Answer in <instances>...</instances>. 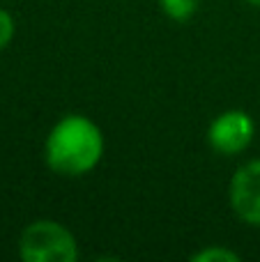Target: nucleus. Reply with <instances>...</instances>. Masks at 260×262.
<instances>
[{
	"instance_id": "obj_5",
	"label": "nucleus",
	"mask_w": 260,
	"mask_h": 262,
	"mask_svg": "<svg viewBox=\"0 0 260 262\" xmlns=\"http://www.w3.org/2000/svg\"><path fill=\"white\" fill-rule=\"evenodd\" d=\"M201 0H159L161 12L173 21H189L196 14Z\"/></svg>"
},
{
	"instance_id": "obj_8",
	"label": "nucleus",
	"mask_w": 260,
	"mask_h": 262,
	"mask_svg": "<svg viewBox=\"0 0 260 262\" xmlns=\"http://www.w3.org/2000/svg\"><path fill=\"white\" fill-rule=\"evenodd\" d=\"M251 5H256V7H260V0H249Z\"/></svg>"
},
{
	"instance_id": "obj_2",
	"label": "nucleus",
	"mask_w": 260,
	"mask_h": 262,
	"mask_svg": "<svg viewBox=\"0 0 260 262\" xmlns=\"http://www.w3.org/2000/svg\"><path fill=\"white\" fill-rule=\"evenodd\" d=\"M18 255L26 262H76V237L58 221H32L18 237Z\"/></svg>"
},
{
	"instance_id": "obj_4",
	"label": "nucleus",
	"mask_w": 260,
	"mask_h": 262,
	"mask_svg": "<svg viewBox=\"0 0 260 262\" xmlns=\"http://www.w3.org/2000/svg\"><path fill=\"white\" fill-rule=\"evenodd\" d=\"M230 207L249 226H260V159L244 163L230 180Z\"/></svg>"
},
{
	"instance_id": "obj_3",
	"label": "nucleus",
	"mask_w": 260,
	"mask_h": 262,
	"mask_svg": "<svg viewBox=\"0 0 260 262\" xmlns=\"http://www.w3.org/2000/svg\"><path fill=\"white\" fill-rule=\"evenodd\" d=\"M253 124L251 115L244 111H226V113L216 115L214 122L210 124L207 131V143L216 154L224 157H235V154L244 152L253 140Z\"/></svg>"
},
{
	"instance_id": "obj_7",
	"label": "nucleus",
	"mask_w": 260,
	"mask_h": 262,
	"mask_svg": "<svg viewBox=\"0 0 260 262\" xmlns=\"http://www.w3.org/2000/svg\"><path fill=\"white\" fill-rule=\"evenodd\" d=\"M12 37H14V18L9 12L0 9V51L12 41Z\"/></svg>"
},
{
	"instance_id": "obj_6",
	"label": "nucleus",
	"mask_w": 260,
	"mask_h": 262,
	"mask_svg": "<svg viewBox=\"0 0 260 262\" xmlns=\"http://www.w3.org/2000/svg\"><path fill=\"white\" fill-rule=\"evenodd\" d=\"M193 262H240V255L226 246H207L191 255Z\"/></svg>"
},
{
	"instance_id": "obj_1",
	"label": "nucleus",
	"mask_w": 260,
	"mask_h": 262,
	"mask_svg": "<svg viewBox=\"0 0 260 262\" xmlns=\"http://www.w3.org/2000/svg\"><path fill=\"white\" fill-rule=\"evenodd\" d=\"M101 154H104L101 129L85 115H64L46 136V166L58 175H88L99 163Z\"/></svg>"
}]
</instances>
